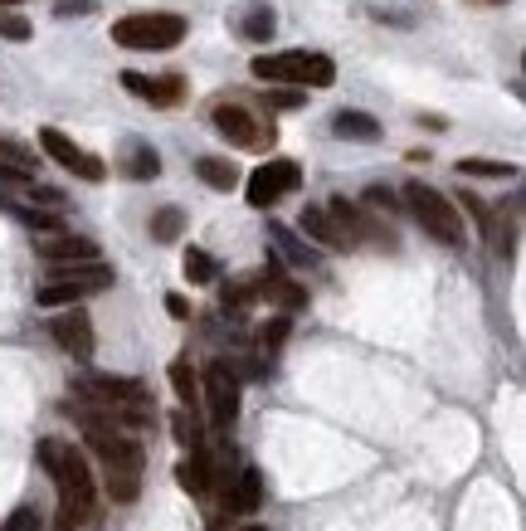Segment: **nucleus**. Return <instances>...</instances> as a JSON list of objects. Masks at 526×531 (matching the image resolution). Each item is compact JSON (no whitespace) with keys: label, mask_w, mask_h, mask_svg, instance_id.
<instances>
[{"label":"nucleus","mask_w":526,"mask_h":531,"mask_svg":"<svg viewBox=\"0 0 526 531\" xmlns=\"http://www.w3.org/2000/svg\"><path fill=\"white\" fill-rule=\"evenodd\" d=\"M39 463H44V473L54 478V488H59V497H64V507L93 512L98 483H93L88 458L78 454L74 444H64V439H44V444H39Z\"/></svg>","instance_id":"nucleus-1"},{"label":"nucleus","mask_w":526,"mask_h":531,"mask_svg":"<svg viewBox=\"0 0 526 531\" xmlns=\"http://www.w3.org/2000/svg\"><path fill=\"white\" fill-rule=\"evenodd\" d=\"M249 74L263 78V83H312V88H332L337 83V64L327 54H307V49H293V54H259L249 64Z\"/></svg>","instance_id":"nucleus-2"},{"label":"nucleus","mask_w":526,"mask_h":531,"mask_svg":"<svg viewBox=\"0 0 526 531\" xmlns=\"http://www.w3.org/2000/svg\"><path fill=\"white\" fill-rule=\"evenodd\" d=\"M288 327H293V317H288V312H283V317H273V322H268V327L259 332L263 351H278V346L288 342Z\"/></svg>","instance_id":"nucleus-31"},{"label":"nucleus","mask_w":526,"mask_h":531,"mask_svg":"<svg viewBox=\"0 0 526 531\" xmlns=\"http://www.w3.org/2000/svg\"><path fill=\"white\" fill-rule=\"evenodd\" d=\"M405 205H410V215L424 225V234H434L439 244H449V249H463V210L453 205L444 190L424 186V181H410L405 186Z\"/></svg>","instance_id":"nucleus-3"},{"label":"nucleus","mask_w":526,"mask_h":531,"mask_svg":"<svg viewBox=\"0 0 526 531\" xmlns=\"http://www.w3.org/2000/svg\"><path fill=\"white\" fill-rule=\"evenodd\" d=\"M210 127H215L225 142H234V147H273V137H278V132H273L268 122H259L244 103H225V98L210 108Z\"/></svg>","instance_id":"nucleus-5"},{"label":"nucleus","mask_w":526,"mask_h":531,"mask_svg":"<svg viewBox=\"0 0 526 531\" xmlns=\"http://www.w3.org/2000/svg\"><path fill=\"white\" fill-rule=\"evenodd\" d=\"M244 39H254V44H263V39H273V30H278V15L268 10V5H249V15H244Z\"/></svg>","instance_id":"nucleus-24"},{"label":"nucleus","mask_w":526,"mask_h":531,"mask_svg":"<svg viewBox=\"0 0 526 531\" xmlns=\"http://www.w3.org/2000/svg\"><path fill=\"white\" fill-rule=\"evenodd\" d=\"M225 507H229V512H244V517H249V512H259V507H263V473H259V468H244V473H239V483L229 488Z\"/></svg>","instance_id":"nucleus-17"},{"label":"nucleus","mask_w":526,"mask_h":531,"mask_svg":"<svg viewBox=\"0 0 526 531\" xmlns=\"http://www.w3.org/2000/svg\"><path fill=\"white\" fill-rule=\"evenodd\" d=\"M83 298H88V293H83V288H69V283H44L35 293L39 307H78Z\"/></svg>","instance_id":"nucleus-27"},{"label":"nucleus","mask_w":526,"mask_h":531,"mask_svg":"<svg viewBox=\"0 0 526 531\" xmlns=\"http://www.w3.org/2000/svg\"><path fill=\"white\" fill-rule=\"evenodd\" d=\"M478 5H507V0H478Z\"/></svg>","instance_id":"nucleus-42"},{"label":"nucleus","mask_w":526,"mask_h":531,"mask_svg":"<svg viewBox=\"0 0 526 531\" xmlns=\"http://www.w3.org/2000/svg\"><path fill=\"white\" fill-rule=\"evenodd\" d=\"M30 190H35V200H39V205H54V210L64 205V195H59V190H49V186H30Z\"/></svg>","instance_id":"nucleus-39"},{"label":"nucleus","mask_w":526,"mask_h":531,"mask_svg":"<svg viewBox=\"0 0 526 531\" xmlns=\"http://www.w3.org/2000/svg\"><path fill=\"white\" fill-rule=\"evenodd\" d=\"M458 200H463V205H458V210H468V215H473V220H478V225H483V234H492V210H488V205H483V200H478V195H468V190H463V195H458Z\"/></svg>","instance_id":"nucleus-33"},{"label":"nucleus","mask_w":526,"mask_h":531,"mask_svg":"<svg viewBox=\"0 0 526 531\" xmlns=\"http://www.w3.org/2000/svg\"><path fill=\"white\" fill-rule=\"evenodd\" d=\"M239 531H268V527H239Z\"/></svg>","instance_id":"nucleus-43"},{"label":"nucleus","mask_w":526,"mask_h":531,"mask_svg":"<svg viewBox=\"0 0 526 531\" xmlns=\"http://www.w3.org/2000/svg\"><path fill=\"white\" fill-rule=\"evenodd\" d=\"M332 132L341 142H380V122L371 113H361V108H341L332 117Z\"/></svg>","instance_id":"nucleus-15"},{"label":"nucleus","mask_w":526,"mask_h":531,"mask_svg":"<svg viewBox=\"0 0 526 531\" xmlns=\"http://www.w3.org/2000/svg\"><path fill=\"white\" fill-rule=\"evenodd\" d=\"M254 298H259V293H254V283H229L225 293H220V307H225L229 317L239 322V317H244V312L254 307Z\"/></svg>","instance_id":"nucleus-28"},{"label":"nucleus","mask_w":526,"mask_h":531,"mask_svg":"<svg viewBox=\"0 0 526 531\" xmlns=\"http://www.w3.org/2000/svg\"><path fill=\"white\" fill-rule=\"evenodd\" d=\"M103 488L113 502H137L142 493V468H103Z\"/></svg>","instance_id":"nucleus-20"},{"label":"nucleus","mask_w":526,"mask_h":531,"mask_svg":"<svg viewBox=\"0 0 526 531\" xmlns=\"http://www.w3.org/2000/svg\"><path fill=\"white\" fill-rule=\"evenodd\" d=\"M181 234H186V215H181L176 205H166V210L151 215V239H156V244H176Z\"/></svg>","instance_id":"nucleus-21"},{"label":"nucleus","mask_w":526,"mask_h":531,"mask_svg":"<svg viewBox=\"0 0 526 531\" xmlns=\"http://www.w3.org/2000/svg\"><path fill=\"white\" fill-rule=\"evenodd\" d=\"M419 122H424L429 132H444V127H449V122H444V117H439V113H424V117H419Z\"/></svg>","instance_id":"nucleus-41"},{"label":"nucleus","mask_w":526,"mask_h":531,"mask_svg":"<svg viewBox=\"0 0 526 531\" xmlns=\"http://www.w3.org/2000/svg\"><path fill=\"white\" fill-rule=\"evenodd\" d=\"M268 239H273V259H283V264H293V268H317L322 259H317V249L307 244V239H298L288 225H278V220H268Z\"/></svg>","instance_id":"nucleus-14"},{"label":"nucleus","mask_w":526,"mask_h":531,"mask_svg":"<svg viewBox=\"0 0 526 531\" xmlns=\"http://www.w3.org/2000/svg\"><path fill=\"white\" fill-rule=\"evenodd\" d=\"M254 293H259V298H268V303H278L283 312H298V307H307V288H302V283H293L273 254H268V264H263V278L254 283Z\"/></svg>","instance_id":"nucleus-12"},{"label":"nucleus","mask_w":526,"mask_h":531,"mask_svg":"<svg viewBox=\"0 0 526 531\" xmlns=\"http://www.w3.org/2000/svg\"><path fill=\"white\" fill-rule=\"evenodd\" d=\"M366 205H371V210H400L395 190H385V186H371V190H366Z\"/></svg>","instance_id":"nucleus-35"},{"label":"nucleus","mask_w":526,"mask_h":531,"mask_svg":"<svg viewBox=\"0 0 526 531\" xmlns=\"http://www.w3.org/2000/svg\"><path fill=\"white\" fill-rule=\"evenodd\" d=\"M268 108H278V113H293V108H302V88H263L259 93Z\"/></svg>","instance_id":"nucleus-30"},{"label":"nucleus","mask_w":526,"mask_h":531,"mask_svg":"<svg viewBox=\"0 0 526 531\" xmlns=\"http://www.w3.org/2000/svg\"><path fill=\"white\" fill-rule=\"evenodd\" d=\"M298 229L317 244V249H351V239H346L341 225L327 215V205H307V210H302V220H298Z\"/></svg>","instance_id":"nucleus-13"},{"label":"nucleus","mask_w":526,"mask_h":531,"mask_svg":"<svg viewBox=\"0 0 526 531\" xmlns=\"http://www.w3.org/2000/svg\"><path fill=\"white\" fill-rule=\"evenodd\" d=\"M181 268H186V278L195 283V288H205V283H215V278H220V264H215L205 249H186Z\"/></svg>","instance_id":"nucleus-25"},{"label":"nucleus","mask_w":526,"mask_h":531,"mask_svg":"<svg viewBox=\"0 0 526 531\" xmlns=\"http://www.w3.org/2000/svg\"><path fill=\"white\" fill-rule=\"evenodd\" d=\"M200 395H205V410H210V424L215 429H229L239 419V380L229 376L225 361H215L205 380H200Z\"/></svg>","instance_id":"nucleus-7"},{"label":"nucleus","mask_w":526,"mask_h":531,"mask_svg":"<svg viewBox=\"0 0 526 531\" xmlns=\"http://www.w3.org/2000/svg\"><path fill=\"white\" fill-rule=\"evenodd\" d=\"M186 20L181 15H166V10H151V15H127L113 25V44L122 49H147V54H161V49H176L186 39Z\"/></svg>","instance_id":"nucleus-4"},{"label":"nucleus","mask_w":526,"mask_h":531,"mask_svg":"<svg viewBox=\"0 0 526 531\" xmlns=\"http://www.w3.org/2000/svg\"><path fill=\"white\" fill-rule=\"evenodd\" d=\"M0 531H39V512L35 507H15V512L0 522Z\"/></svg>","instance_id":"nucleus-32"},{"label":"nucleus","mask_w":526,"mask_h":531,"mask_svg":"<svg viewBox=\"0 0 526 531\" xmlns=\"http://www.w3.org/2000/svg\"><path fill=\"white\" fill-rule=\"evenodd\" d=\"M171 434H176V444L181 449H205V434H200V419L190 415V410H181V415H171Z\"/></svg>","instance_id":"nucleus-26"},{"label":"nucleus","mask_w":526,"mask_h":531,"mask_svg":"<svg viewBox=\"0 0 526 531\" xmlns=\"http://www.w3.org/2000/svg\"><path fill=\"white\" fill-rule=\"evenodd\" d=\"M35 254L44 259L49 268H64V264H93L98 259V244L93 239H83V234H44L35 239Z\"/></svg>","instance_id":"nucleus-11"},{"label":"nucleus","mask_w":526,"mask_h":531,"mask_svg":"<svg viewBox=\"0 0 526 531\" xmlns=\"http://www.w3.org/2000/svg\"><path fill=\"white\" fill-rule=\"evenodd\" d=\"M49 332H54V342L64 346L74 361H93L98 337H93V317L83 307H59V317L49 322Z\"/></svg>","instance_id":"nucleus-9"},{"label":"nucleus","mask_w":526,"mask_h":531,"mask_svg":"<svg viewBox=\"0 0 526 531\" xmlns=\"http://www.w3.org/2000/svg\"><path fill=\"white\" fill-rule=\"evenodd\" d=\"M93 512H78V507H59V522H54V531H78L83 522H88Z\"/></svg>","instance_id":"nucleus-36"},{"label":"nucleus","mask_w":526,"mask_h":531,"mask_svg":"<svg viewBox=\"0 0 526 531\" xmlns=\"http://www.w3.org/2000/svg\"><path fill=\"white\" fill-rule=\"evenodd\" d=\"M39 147H44V156H49V161H59L64 171H74L78 181H103V176H108V166H103L93 152L74 147V142H69L59 127H44V132H39Z\"/></svg>","instance_id":"nucleus-8"},{"label":"nucleus","mask_w":526,"mask_h":531,"mask_svg":"<svg viewBox=\"0 0 526 531\" xmlns=\"http://www.w3.org/2000/svg\"><path fill=\"white\" fill-rule=\"evenodd\" d=\"M171 390H176L186 405H195V400H200V376H195L190 356H176V361H171Z\"/></svg>","instance_id":"nucleus-23"},{"label":"nucleus","mask_w":526,"mask_h":531,"mask_svg":"<svg viewBox=\"0 0 526 531\" xmlns=\"http://www.w3.org/2000/svg\"><path fill=\"white\" fill-rule=\"evenodd\" d=\"M0 35L5 39H30L35 30H30V20H20V15H0Z\"/></svg>","instance_id":"nucleus-34"},{"label":"nucleus","mask_w":526,"mask_h":531,"mask_svg":"<svg viewBox=\"0 0 526 531\" xmlns=\"http://www.w3.org/2000/svg\"><path fill=\"white\" fill-rule=\"evenodd\" d=\"M0 5H20V0H0Z\"/></svg>","instance_id":"nucleus-44"},{"label":"nucleus","mask_w":526,"mask_h":531,"mask_svg":"<svg viewBox=\"0 0 526 531\" xmlns=\"http://www.w3.org/2000/svg\"><path fill=\"white\" fill-rule=\"evenodd\" d=\"M176 483H181L190 497L210 493V483H215V463H210V454H205V449H195L190 458H181V468H176Z\"/></svg>","instance_id":"nucleus-16"},{"label":"nucleus","mask_w":526,"mask_h":531,"mask_svg":"<svg viewBox=\"0 0 526 531\" xmlns=\"http://www.w3.org/2000/svg\"><path fill=\"white\" fill-rule=\"evenodd\" d=\"M458 176H488V181H507V176H517V166H512V161H488V156H463V161H458Z\"/></svg>","instance_id":"nucleus-22"},{"label":"nucleus","mask_w":526,"mask_h":531,"mask_svg":"<svg viewBox=\"0 0 526 531\" xmlns=\"http://www.w3.org/2000/svg\"><path fill=\"white\" fill-rule=\"evenodd\" d=\"M0 186H30V176H25V171H15V166H5V161H0Z\"/></svg>","instance_id":"nucleus-38"},{"label":"nucleus","mask_w":526,"mask_h":531,"mask_svg":"<svg viewBox=\"0 0 526 531\" xmlns=\"http://www.w3.org/2000/svg\"><path fill=\"white\" fill-rule=\"evenodd\" d=\"M132 98H142V103H151V108H176L181 98H186V78L181 74H161V78H147V74H127L117 78Z\"/></svg>","instance_id":"nucleus-10"},{"label":"nucleus","mask_w":526,"mask_h":531,"mask_svg":"<svg viewBox=\"0 0 526 531\" xmlns=\"http://www.w3.org/2000/svg\"><path fill=\"white\" fill-rule=\"evenodd\" d=\"M302 186V166L298 161H263L259 171L244 181V195L254 210H273L283 195H293Z\"/></svg>","instance_id":"nucleus-6"},{"label":"nucleus","mask_w":526,"mask_h":531,"mask_svg":"<svg viewBox=\"0 0 526 531\" xmlns=\"http://www.w3.org/2000/svg\"><path fill=\"white\" fill-rule=\"evenodd\" d=\"M166 312H171L176 322H186V317H190V303L181 298V293H166Z\"/></svg>","instance_id":"nucleus-37"},{"label":"nucleus","mask_w":526,"mask_h":531,"mask_svg":"<svg viewBox=\"0 0 526 531\" xmlns=\"http://www.w3.org/2000/svg\"><path fill=\"white\" fill-rule=\"evenodd\" d=\"M195 176H200L210 190H234L239 186V166L225 161V156H200V161H195Z\"/></svg>","instance_id":"nucleus-19"},{"label":"nucleus","mask_w":526,"mask_h":531,"mask_svg":"<svg viewBox=\"0 0 526 531\" xmlns=\"http://www.w3.org/2000/svg\"><path fill=\"white\" fill-rule=\"evenodd\" d=\"M93 0H59V15H88Z\"/></svg>","instance_id":"nucleus-40"},{"label":"nucleus","mask_w":526,"mask_h":531,"mask_svg":"<svg viewBox=\"0 0 526 531\" xmlns=\"http://www.w3.org/2000/svg\"><path fill=\"white\" fill-rule=\"evenodd\" d=\"M0 156H5V166H15V171H35V152L25 147V142H15V137H0Z\"/></svg>","instance_id":"nucleus-29"},{"label":"nucleus","mask_w":526,"mask_h":531,"mask_svg":"<svg viewBox=\"0 0 526 531\" xmlns=\"http://www.w3.org/2000/svg\"><path fill=\"white\" fill-rule=\"evenodd\" d=\"M122 176H132V181H156L161 176V156L151 142H127V152H122Z\"/></svg>","instance_id":"nucleus-18"}]
</instances>
